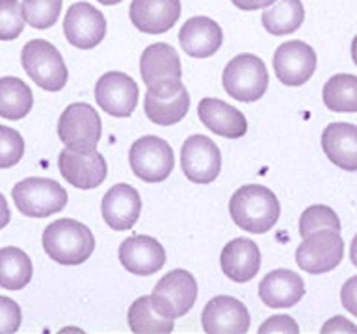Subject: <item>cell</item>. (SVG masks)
I'll use <instances>...</instances> for the list:
<instances>
[{"instance_id":"1","label":"cell","mask_w":357,"mask_h":334,"mask_svg":"<svg viewBox=\"0 0 357 334\" xmlns=\"http://www.w3.org/2000/svg\"><path fill=\"white\" fill-rule=\"evenodd\" d=\"M229 214L234 225L245 232L264 234L278 223L281 206L272 189L259 184H248L233 193L229 200Z\"/></svg>"},{"instance_id":"2","label":"cell","mask_w":357,"mask_h":334,"mask_svg":"<svg viewBox=\"0 0 357 334\" xmlns=\"http://www.w3.org/2000/svg\"><path fill=\"white\" fill-rule=\"evenodd\" d=\"M43 249L61 266H80L95 250V238L84 223L63 217L43 232Z\"/></svg>"},{"instance_id":"3","label":"cell","mask_w":357,"mask_h":334,"mask_svg":"<svg viewBox=\"0 0 357 334\" xmlns=\"http://www.w3.org/2000/svg\"><path fill=\"white\" fill-rule=\"evenodd\" d=\"M268 69L259 56L240 54L229 61L222 74L223 89L240 102H255L268 89Z\"/></svg>"},{"instance_id":"4","label":"cell","mask_w":357,"mask_h":334,"mask_svg":"<svg viewBox=\"0 0 357 334\" xmlns=\"http://www.w3.org/2000/svg\"><path fill=\"white\" fill-rule=\"evenodd\" d=\"M21 61L32 82L45 91H60L67 84L66 61L54 45L45 39H32L22 47Z\"/></svg>"},{"instance_id":"5","label":"cell","mask_w":357,"mask_h":334,"mask_svg":"<svg viewBox=\"0 0 357 334\" xmlns=\"http://www.w3.org/2000/svg\"><path fill=\"white\" fill-rule=\"evenodd\" d=\"M11 197L17 210L26 217H49L67 205V191L52 178H24L13 186Z\"/></svg>"},{"instance_id":"6","label":"cell","mask_w":357,"mask_h":334,"mask_svg":"<svg viewBox=\"0 0 357 334\" xmlns=\"http://www.w3.org/2000/svg\"><path fill=\"white\" fill-rule=\"evenodd\" d=\"M58 136L67 149L95 150L102 136L99 113L88 102H75L61 111L58 121Z\"/></svg>"},{"instance_id":"7","label":"cell","mask_w":357,"mask_h":334,"mask_svg":"<svg viewBox=\"0 0 357 334\" xmlns=\"http://www.w3.org/2000/svg\"><path fill=\"white\" fill-rule=\"evenodd\" d=\"M144 110L149 121L158 127H172L183 121L190 110V97L181 78L149 86L145 93Z\"/></svg>"},{"instance_id":"8","label":"cell","mask_w":357,"mask_h":334,"mask_svg":"<svg viewBox=\"0 0 357 334\" xmlns=\"http://www.w3.org/2000/svg\"><path fill=\"white\" fill-rule=\"evenodd\" d=\"M130 169L139 180L156 184L166 180L175 167V156L167 141L158 136H144L128 150Z\"/></svg>"},{"instance_id":"9","label":"cell","mask_w":357,"mask_h":334,"mask_svg":"<svg viewBox=\"0 0 357 334\" xmlns=\"http://www.w3.org/2000/svg\"><path fill=\"white\" fill-rule=\"evenodd\" d=\"M151 301L162 316L183 317L197 301V283L186 269H173L156 283Z\"/></svg>"},{"instance_id":"10","label":"cell","mask_w":357,"mask_h":334,"mask_svg":"<svg viewBox=\"0 0 357 334\" xmlns=\"http://www.w3.org/2000/svg\"><path fill=\"white\" fill-rule=\"evenodd\" d=\"M344 256V241L335 230H318L303 238L296 250V264L305 273L322 275L339 266Z\"/></svg>"},{"instance_id":"11","label":"cell","mask_w":357,"mask_h":334,"mask_svg":"<svg viewBox=\"0 0 357 334\" xmlns=\"http://www.w3.org/2000/svg\"><path fill=\"white\" fill-rule=\"evenodd\" d=\"M181 167L194 184H211L222 171V152L211 138L195 134L184 141L181 149Z\"/></svg>"},{"instance_id":"12","label":"cell","mask_w":357,"mask_h":334,"mask_svg":"<svg viewBox=\"0 0 357 334\" xmlns=\"http://www.w3.org/2000/svg\"><path fill=\"white\" fill-rule=\"evenodd\" d=\"M138 86L132 78L119 71H110L95 84V100L112 117H130L138 104Z\"/></svg>"},{"instance_id":"13","label":"cell","mask_w":357,"mask_h":334,"mask_svg":"<svg viewBox=\"0 0 357 334\" xmlns=\"http://www.w3.org/2000/svg\"><path fill=\"white\" fill-rule=\"evenodd\" d=\"M58 167L61 177L78 189L97 188L105 182L108 175L105 156L97 150H73L63 149L58 156Z\"/></svg>"},{"instance_id":"14","label":"cell","mask_w":357,"mask_h":334,"mask_svg":"<svg viewBox=\"0 0 357 334\" xmlns=\"http://www.w3.org/2000/svg\"><path fill=\"white\" fill-rule=\"evenodd\" d=\"M63 33L77 49L89 50L105 39L106 19L97 8L88 2L73 4L63 19Z\"/></svg>"},{"instance_id":"15","label":"cell","mask_w":357,"mask_h":334,"mask_svg":"<svg viewBox=\"0 0 357 334\" xmlns=\"http://www.w3.org/2000/svg\"><path fill=\"white\" fill-rule=\"evenodd\" d=\"M273 69L284 86H303L314 74L317 52L303 41H287L273 54Z\"/></svg>"},{"instance_id":"16","label":"cell","mask_w":357,"mask_h":334,"mask_svg":"<svg viewBox=\"0 0 357 334\" xmlns=\"http://www.w3.org/2000/svg\"><path fill=\"white\" fill-rule=\"evenodd\" d=\"M201 323L211 334H245L250 331L251 317L242 301L231 295H218L203 308Z\"/></svg>"},{"instance_id":"17","label":"cell","mask_w":357,"mask_h":334,"mask_svg":"<svg viewBox=\"0 0 357 334\" xmlns=\"http://www.w3.org/2000/svg\"><path fill=\"white\" fill-rule=\"evenodd\" d=\"M119 262L128 273L147 277L155 275L166 264V250L155 238L138 234L119 245Z\"/></svg>"},{"instance_id":"18","label":"cell","mask_w":357,"mask_h":334,"mask_svg":"<svg viewBox=\"0 0 357 334\" xmlns=\"http://www.w3.org/2000/svg\"><path fill=\"white\" fill-rule=\"evenodd\" d=\"M102 219L112 230L123 232L134 227L142 212V197L138 189L128 184H116L112 186L102 197Z\"/></svg>"},{"instance_id":"19","label":"cell","mask_w":357,"mask_h":334,"mask_svg":"<svg viewBox=\"0 0 357 334\" xmlns=\"http://www.w3.org/2000/svg\"><path fill=\"white\" fill-rule=\"evenodd\" d=\"M128 15L139 32L158 35L175 26L181 17V0H132Z\"/></svg>"},{"instance_id":"20","label":"cell","mask_w":357,"mask_h":334,"mask_svg":"<svg viewBox=\"0 0 357 334\" xmlns=\"http://www.w3.org/2000/svg\"><path fill=\"white\" fill-rule=\"evenodd\" d=\"M222 271L233 283H250L261 269V250L250 238L231 239L220 256Z\"/></svg>"},{"instance_id":"21","label":"cell","mask_w":357,"mask_h":334,"mask_svg":"<svg viewBox=\"0 0 357 334\" xmlns=\"http://www.w3.org/2000/svg\"><path fill=\"white\" fill-rule=\"evenodd\" d=\"M305 295V283L290 269L270 271L259 284V297L270 308H290Z\"/></svg>"},{"instance_id":"22","label":"cell","mask_w":357,"mask_h":334,"mask_svg":"<svg viewBox=\"0 0 357 334\" xmlns=\"http://www.w3.org/2000/svg\"><path fill=\"white\" fill-rule=\"evenodd\" d=\"M178 43L192 58H208L216 54L223 43V32L208 17H192L178 32Z\"/></svg>"},{"instance_id":"23","label":"cell","mask_w":357,"mask_h":334,"mask_svg":"<svg viewBox=\"0 0 357 334\" xmlns=\"http://www.w3.org/2000/svg\"><path fill=\"white\" fill-rule=\"evenodd\" d=\"M197 116L208 130L227 139H238L248 132V121L242 111L220 99H203Z\"/></svg>"},{"instance_id":"24","label":"cell","mask_w":357,"mask_h":334,"mask_svg":"<svg viewBox=\"0 0 357 334\" xmlns=\"http://www.w3.org/2000/svg\"><path fill=\"white\" fill-rule=\"evenodd\" d=\"M322 149L331 164L344 171H357V127L331 122L324 128Z\"/></svg>"},{"instance_id":"25","label":"cell","mask_w":357,"mask_h":334,"mask_svg":"<svg viewBox=\"0 0 357 334\" xmlns=\"http://www.w3.org/2000/svg\"><path fill=\"white\" fill-rule=\"evenodd\" d=\"M139 72L147 88L164 80L183 77L178 54L167 43H153L142 52Z\"/></svg>"},{"instance_id":"26","label":"cell","mask_w":357,"mask_h":334,"mask_svg":"<svg viewBox=\"0 0 357 334\" xmlns=\"http://www.w3.org/2000/svg\"><path fill=\"white\" fill-rule=\"evenodd\" d=\"M305 10L301 0H278L264 8L262 26L272 35H289L303 24Z\"/></svg>"},{"instance_id":"27","label":"cell","mask_w":357,"mask_h":334,"mask_svg":"<svg viewBox=\"0 0 357 334\" xmlns=\"http://www.w3.org/2000/svg\"><path fill=\"white\" fill-rule=\"evenodd\" d=\"M33 106L32 89L21 78H0V117L19 121L30 113Z\"/></svg>"},{"instance_id":"28","label":"cell","mask_w":357,"mask_h":334,"mask_svg":"<svg viewBox=\"0 0 357 334\" xmlns=\"http://www.w3.org/2000/svg\"><path fill=\"white\" fill-rule=\"evenodd\" d=\"M32 260L22 249H0V288L17 292L32 280Z\"/></svg>"},{"instance_id":"29","label":"cell","mask_w":357,"mask_h":334,"mask_svg":"<svg viewBox=\"0 0 357 334\" xmlns=\"http://www.w3.org/2000/svg\"><path fill=\"white\" fill-rule=\"evenodd\" d=\"M324 104L335 113H357V77L335 74L322 91Z\"/></svg>"},{"instance_id":"30","label":"cell","mask_w":357,"mask_h":334,"mask_svg":"<svg viewBox=\"0 0 357 334\" xmlns=\"http://www.w3.org/2000/svg\"><path fill=\"white\" fill-rule=\"evenodd\" d=\"M128 327L132 328L134 333H172L173 321L172 317L162 316L160 312L156 310L151 295H144L130 305L127 314Z\"/></svg>"},{"instance_id":"31","label":"cell","mask_w":357,"mask_h":334,"mask_svg":"<svg viewBox=\"0 0 357 334\" xmlns=\"http://www.w3.org/2000/svg\"><path fill=\"white\" fill-rule=\"evenodd\" d=\"M22 15L32 28L54 26L61 13V0H22Z\"/></svg>"},{"instance_id":"32","label":"cell","mask_w":357,"mask_h":334,"mask_svg":"<svg viewBox=\"0 0 357 334\" xmlns=\"http://www.w3.org/2000/svg\"><path fill=\"white\" fill-rule=\"evenodd\" d=\"M318 230H335L340 232V219L326 205H312L309 206L300 217V236L305 238L309 234L318 232Z\"/></svg>"},{"instance_id":"33","label":"cell","mask_w":357,"mask_h":334,"mask_svg":"<svg viewBox=\"0 0 357 334\" xmlns=\"http://www.w3.org/2000/svg\"><path fill=\"white\" fill-rule=\"evenodd\" d=\"M24 15L19 0H0V41H13L24 30Z\"/></svg>"},{"instance_id":"34","label":"cell","mask_w":357,"mask_h":334,"mask_svg":"<svg viewBox=\"0 0 357 334\" xmlns=\"http://www.w3.org/2000/svg\"><path fill=\"white\" fill-rule=\"evenodd\" d=\"M24 154V141L15 128L0 125V169H10L21 161Z\"/></svg>"},{"instance_id":"35","label":"cell","mask_w":357,"mask_h":334,"mask_svg":"<svg viewBox=\"0 0 357 334\" xmlns=\"http://www.w3.org/2000/svg\"><path fill=\"white\" fill-rule=\"evenodd\" d=\"M22 321L21 306L10 297L0 295V334H11L19 331Z\"/></svg>"},{"instance_id":"36","label":"cell","mask_w":357,"mask_h":334,"mask_svg":"<svg viewBox=\"0 0 357 334\" xmlns=\"http://www.w3.org/2000/svg\"><path fill=\"white\" fill-rule=\"evenodd\" d=\"M259 333H283V334H298L300 327L290 316H272L266 323L259 327Z\"/></svg>"},{"instance_id":"37","label":"cell","mask_w":357,"mask_h":334,"mask_svg":"<svg viewBox=\"0 0 357 334\" xmlns=\"http://www.w3.org/2000/svg\"><path fill=\"white\" fill-rule=\"evenodd\" d=\"M340 301L351 316L357 317V277L348 278L340 289Z\"/></svg>"},{"instance_id":"38","label":"cell","mask_w":357,"mask_h":334,"mask_svg":"<svg viewBox=\"0 0 357 334\" xmlns=\"http://www.w3.org/2000/svg\"><path fill=\"white\" fill-rule=\"evenodd\" d=\"M328 333H357V327L351 321H348L346 317L335 316L322 327V334Z\"/></svg>"},{"instance_id":"39","label":"cell","mask_w":357,"mask_h":334,"mask_svg":"<svg viewBox=\"0 0 357 334\" xmlns=\"http://www.w3.org/2000/svg\"><path fill=\"white\" fill-rule=\"evenodd\" d=\"M238 10L242 11H255L261 10V8H268L272 6L275 0H231Z\"/></svg>"},{"instance_id":"40","label":"cell","mask_w":357,"mask_h":334,"mask_svg":"<svg viewBox=\"0 0 357 334\" xmlns=\"http://www.w3.org/2000/svg\"><path fill=\"white\" fill-rule=\"evenodd\" d=\"M11 214H10V206H8V200L2 193H0V230L10 223Z\"/></svg>"},{"instance_id":"41","label":"cell","mask_w":357,"mask_h":334,"mask_svg":"<svg viewBox=\"0 0 357 334\" xmlns=\"http://www.w3.org/2000/svg\"><path fill=\"white\" fill-rule=\"evenodd\" d=\"M350 260L351 264L357 267V236L351 239V245H350Z\"/></svg>"},{"instance_id":"42","label":"cell","mask_w":357,"mask_h":334,"mask_svg":"<svg viewBox=\"0 0 357 334\" xmlns=\"http://www.w3.org/2000/svg\"><path fill=\"white\" fill-rule=\"evenodd\" d=\"M351 60H354V63H356L357 67V35L354 38V41H351Z\"/></svg>"},{"instance_id":"43","label":"cell","mask_w":357,"mask_h":334,"mask_svg":"<svg viewBox=\"0 0 357 334\" xmlns=\"http://www.w3.org/2000/svg\"><path fill=\"white\" fill-rule=\"evenodd\" d=\"M97 2H100L102 6H116V4H119L121 0H97Z\"/></svg>"}]
</instances>
